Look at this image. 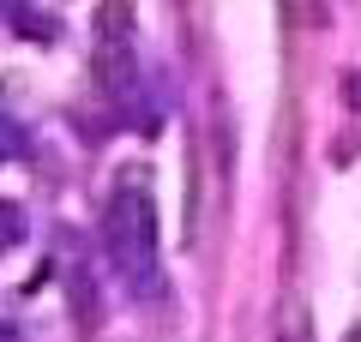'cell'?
<instances>
[{
	"instance_id": "6da1fadb",
	"label": "cell",
	"mask_w": 361,
	"mask_h": 342,
	"mask_svg": "<svg viewBox=\"0 0 361 342\" xmlns=\"http://www.w3.org/2000/svg\"><path fill=\"white\" fill-rule=\"evenodd\" d=\"M139 61H133V13L127 6H103L97 13V42H90V84L103 96H127Z\"/></svg>"
}]
</instances>
